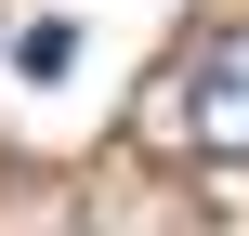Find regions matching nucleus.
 I'll return each mask as SVG.
<instances>
[{
	"mask_svg": "<svg viewBox=\"0 0 249 236\" xmlns=\"http://www.w3.org/2000/svg\"><path fill=\"white\" fill-rule=\"evenodd\" d=\"M171 118H184V145H197V158H236V171H249V26H223V39H197V53H184Z\"/></svg>",
	"mask_w": 249,
	"mask_h": 236,
	"instance_id": "f257e3e1",
	"label": "nucleus"
},
{
	"mask_svg": "<svg viewBox=\"0 0 249 236\" xmlns=\"http://www.w3.org/2000/svg\"><path fill=\"white\" fill-rule=\"evenodd\" d=\"M66 66H79V26L39 13V26H26V79H66Z\"/></svg>",
	"mask_w": 249,
	"mask_h": 236,
	"instance_id": "f03ea898",
	"label": "nucleus"
}]
</instances>
